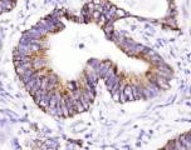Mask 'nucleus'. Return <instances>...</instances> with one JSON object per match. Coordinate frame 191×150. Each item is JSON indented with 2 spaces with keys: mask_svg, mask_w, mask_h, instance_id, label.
I'll use <instances>...</instances> for the list:
<instances>
[{
  "mask_svg": "<svg viewBox=\"0 0 191 150\" xmlns=\"http://www.w3.org/2000/svg\"><path fill=\"white\" fill-rule=\"evenodd\" d=\"M159 150H191V130L185 131L168 140Z\"/></svg>",
  "mask_w": 191,
  "mask_h": 150,
  "instance_id": "obj_2",
  "label": "nucleus"
},
{
  "mask_svg": "<svg viewBox=\"0 0 191 150\" xmlns=\"http://www.w3.org/2000/svg\"><path fill=\"white\" fill-rule=\"evenodd\" d=\"M82 16L112 33L117 21L127 18L175 28L176 11L174 0H88Z\"/></svg>",
  "mask_w": 191,
  "mask_h": 150,
  "instance_id": "obj_1",
  "label": "nucleus"
}]
</instances>
